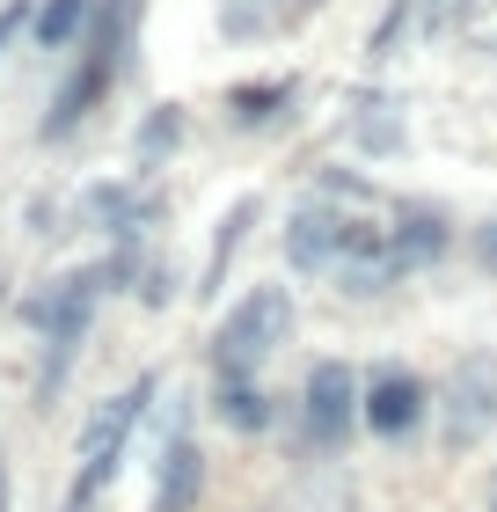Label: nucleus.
<instances>
[{"label": "nucleus", "instance_id": "1", "mask_svg": "<svg viewBox=\"0 0 497 512\" xmlns=\"http://www.w3.org/2000/svg\"><path fill=\"white\" fill-rule=\"evenodd\" d=\"M139 271H147V256H139V249H110V256H96V264H74V271L44 278L37 293H22V300H15V322L44 337L37 410H52V403H59V388H66V374H74L81 344H88V322H96V308H103L110 293H132V286H139Z\"/></svg>", "mask_w": 497, "mask_h": 512}, {"label": "nucleus", "instance_id": "2", "mask_svg": "<svg viewBox=\"0 0 497 512\" xmlns=\"http://www.w3.org/2000/svg\"><path fill=\"white\" fill-rule=\"evenodd\" d=\"M139 8L147 0H103L96 8V30L81 37V66L59 81V96H52V110H44V125H37V139L44 147H59V139H74L88 118L103 110V96L117 81H125V66H132V30H139Z\"/></svg>", "mask_w": 497, "mask_h": 512}, {"label": "nucleus", "instance_id": "3", "mask_svg": "<svg viewBox=\"0 0 497 512\" xmlns=\"http://www.w3.org/2000/svg\"><path fill=\"white\" fill-rule=\"evenodd\" d=\"M154 395H161V374H139V381H125L117 395H103L96 410H88V425H81V439H74V483H66V505L74 512H96V498L110 491V476H117V461H125V447H132V432H139V417L154 410Z\"/></svg>", "mask_w": 497, "mask_h": 512}, {"label": "nucleus", "instance_id": "4", "mask_svg": "<svg viewBox=\"0 0 497 512\" xmlns=\"http://www.w3.org/2000/svg\"><path fill=\"white\" fill-rule=\"evenodd\" d=\"M293 322H300V308H293L286 286H249L220 322H212L205 366H212V374H256V366L293 337Z\"/></svg>", "mask_w": 497, "mask_h": 512}, {"label": "nucleus", "instance_id": "5", "mask_svg": "<svg viewBox=\"0 0 497 512\" xmlns=\"http://www.w3.org/2000/svg\"><path fill=\"white\" fill-rule=\"evenodd\" d=\"M366 425V381L351 359H315L300 381V447L307 454H344L351 432Z\"/></svg>", "mask_w": 497, "mask_h": 512}, {"label": "nucleus", "instance_id": "6", "mask_svg": "<svg viewBox=\"0 0 497 512\" xmlns=\"http://www.w3.org/2000/svg\"><path fill=\"white\" fill-rule=\"evenodd\" d=\"M381 235H388V227L344 213V205H300V213L286 220V235H278V249H286V271H300V278H329L337 264L366 256Z\"/></svg>", "mask_w": 497, "mask_h": 512}, {"label": "nucleus", "instance_id": "7", "mask_svg": "<svg viewBox=\"0 0 497 512\" xmlns=\"http://www.w3.org/2000/svg\"><path fill=\"white\" fill-rule=\"evenodd\" d=\"M439 410H446V447H476V439L497 432V352L476 344V352L454 359V374L439 388Z\"/></svg>", "mask_w": 497, "mask_h": 512}, {"label": "nucleus", "instance_id": "8", "mask_svg": "<svg viewBox=\"0 0 497 512\" xmlns=\"http://www.w3.org/2000/svg\"><path fill=\"white\" fill-rule=\"evenodd\" d=\"M439 410V395L424 374H410V366H373L366 374V432L388 439V447H402V439L424 432V417Z\"/></svg>", "mask_w": 497, "mask_h": 512}, {"label": "nucleus", "instance_id": "9", "mask_svg": "<svg viewBox=\"0 0 497 512\" xmlns=\"http://www.w3.org/2000/svg\"><path fill=\"white\" fill-rule=\"evenodd\" d=\"M161 213H169V198H161V191H139V183H88V191H81V220L103 227L117 249H139V242L154 235Z\"/></svg>", "mask_w": 497, "mask_h": 512}, {"label": "nucleus", "instance_id": "10", "mask_svg": "<svg viewBox=\"0 0 497 512\" xmlns=\"http://www.w3.org/2000/svg\"><path fill=\"white\" fill-rule=\"evenodd\" d=\"M388 242H395V256H402L410 278H417V271H432V264L454 256L461 227H454V213L432 205V198H395V205H388Z\"/></svg>", "mask_w": 497, "mask_h": 512}, {"label": "nucleus", "instance_id": "11", "mask_svg": "<svg viewBox=\"0 0 497 512\" xmlns=\"http://www.w3.org/2000/svg\"><path fill=\"white\" fill-rule=\"evenodd\" d=\"M198 498H205V447L191 432H169L161 461H154V505L147 512H198Z\"/></svg>", "mask_w": 497, "mask_h": 512}, {"label": "nucleus", "instance_id": "12", "mask_svg": "<svg viewBox=\"0 0 497 512\" xmlns=\"http://www.w3.org/2000/svg\"><path fill=\"white\" fill-rule=\"evenodd\" d=\"M264 220V191H249V198H234L227 213H220V227H212V249H205V271H198V300H220V286H227V271H234V256H242V242H249V227Z\"/></svg>", "mask_w": 497, "mask_h": 512}, {"label": "nucleus", "instance_id": "13", "mask_svg": "<svg viewBox=\"0 0 497 512\" xmlns=\"http://www.w3.org/2000/svg\"><path fill=\"white\" fill-rule=\"evenodd\" d=\"M293 103H300V81H293V74L234 81V88H227V125H234V132H271V125H286Z\"/></svg>", "mask_w": 497, "mask_h": 512}, {"label": "nucleus", "instance_id": "14", "mask_svg": "<svg viewBox=\"0 0 497 512\" xmlns=\"http://www.w3.org/2000/svg\"><path fill=\"white\" fill-rule=\"evenodd\" d=\"M212 417L227 432H271L278 425V395L256 374H212Z\"/></svg>", "mask_w": 497, "mask_h": 512}, {"label": "nucleus", "instance_id": "15", "mask_svg": "<svg viewBox=\"0 0 497 512\" xmlns=\"http://www.w3.org/2000/svg\"><path fill=\"white\" fill-rule=\"evenodd\" d=\"M344 132H351V147H359V154H373V161L410 147V125H402V103H395V96H373V88L359 96V110L344 118Z\"/></svg>", "mask_w": 497, "mask_h": 512}, {"label": "nucleus", "instance_id": "16", "mask_svg": "<svg viewBox=\"0 0 497 512\" xmlns=\"http://www.w3.org/2000/svg\"><path fill=\"white\" fill-rule=\"evenodd\" d=\"M96 8H103V0H37L30 44H37V52H74V44L96 30Z\"/></svg>", "mask_w": 497, "mask_h": 512}, {"label": "nucleus", "instance_id": "17", "mask_svg": "<svg viewBox=\"0 0 497 512\" xmlns=\"http://www.w3.org/2000/svg\"><path fill=\"white\" fill-rule=\"evenodd\" d=\"M176 147H183V103H154L147 118H139V132H132V161H139V176H154Z\"/></svg>", "mask_w": 497, "mask_h": 512}, {"label": "nucleus", "instance_id": "18", "mask_svg": "<svg viewBox=\"0 0 497 512\" xmlns=\"http://www.w3.org/2000/svg\"><path fill=\"white\" fill-rule=\"evenodd\" d=\"M286 8L293 0H220V37H234V44L271 37V30H286Z\"/></svg>", "mask_w": 497, "mask_h": 512}, {"label": "nucleus", "instance_id": "19", "mask_svg": "<svg viewBox=\"0 0 497 512\" xmlns=\"http://www.w3.org/2000/svg\"><path fill=\"white\" fill-rule=\"evenodd\" d=\"M424 8H432V0H388L381 22H373V37H366V59H373V66H388V59H395V44L410 37V30H424Z\"/></svg>", "mask_w": 497, "mask_h": 512}, {"label": "nucleus", "instance_id": "20", "mask_svg": "<svg viewBox=\"0 0 497 512\" xmlns=\"http://www.w3.org/2000/svg\"><path fill=\"white\" fill-rule=\"evenodd\" d=\"M132 300H139V308H169V300H176V271L169 264H147V271H139V286H132Z\"/></svg>", "mask_w": 497, "mask_h": 512}, {"label": "nucleus", "instance_id": "21", "mask_svg": "<svg viewBox=\"0 0 497 512\" xmlns=\"http://www.w3.org/2000/svg\"><path fill=\"white\" fill-rule=\"evenodd\" d=\"M322 191L337 198V205H344V198H351V205H381V191H373L366 176H344V169H329V176H322Z\"/></svg>", "mask_w": 497, "mask_h": 512}, {"label": "nucleus", "instance_id": "22", "mask_svg": "<svg viewBox=\"0 0 497 512\" xmlns=\"http://www.w3.org/2000/svg\"><path fill=\"white\" fill-rule=\"evenodd\" d=\"M37 22V0H8V8H0V59H8V44L22 37Z\"/></svg>", "mask_w": 497, "mask_h": 512}, {"label": "nucleus", "instance_id": "23", "mask_svg": "<svg viewBox=\"0 0 497 512\" xmlns=\"http://www.w3.org/2000/svg\"><path fill=\"white\" fill-rule=\"evenodd\" d=\"M468 256H476V271H483V278H497V220L468 227Z\"/></svg>", "mask_w": 497, "mask_h": 512}, {"label": "nucleus", "instance_id": "24", "mask_svg": "<svg viewBox=\"0 0 497 512\" xmlns=\"http://www.w3.org/2000/svg\"><path fill=\"white\" fill-rule=\"evenodd\" d=\"M0 512H8V461H0Z\"/></svg>", "mask_w": 497, "mask_h": 512}, {"label": "nucleus", "instance_id": "25", "mask_svg": "<svg viewBox=\"0 0 497 512\" xmlns=\"http://www.w3.org/2000/svg\"><path fill=\"white\" fill-rule=\"evenodd\" d=\"M483 512H497V483H490V498H483Z\"/></svg>", "mask_w": 497, "mask_h": 512}, {"label": "nucleus", "instance_id": "26", "mask_svg": "<svg viewBox=\"0 0 497 512\" xmlns=\"http://www.w3.org/2000/svg\"><path fill=\"white\" fill-rule=\"evenodd\" d=\"M0 308H8V271H0Z\"/></svg>", "mask_w": 497, "mask_h": 512}, {"label": "nucleus", "instance_id": "27", "mask_svg": "<svg viewBox=\"0 0 497 512\" xmlns=\"http://www.w3.org/2000/svg\"><path fill=\"white\" fill-rule=\"evenodd\" d=\"M490 483H497V469H490Z\"/></svg>", "mask_w": 497, "mask_h": 512}]
</instances>
